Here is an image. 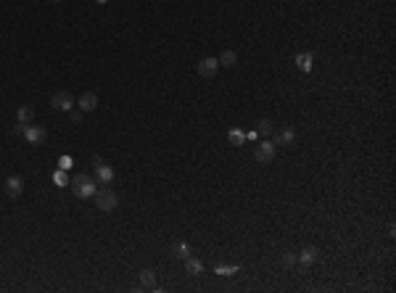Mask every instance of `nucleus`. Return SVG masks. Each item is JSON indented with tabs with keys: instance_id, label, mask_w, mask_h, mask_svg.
Here are the masks:
<instances>
[{
	"instance_id": "obj_6",
	"label": "nucleus",
	"mask_w": 396,
	"mask_h": 293,
	"mask_svg": "<svg viewBox=\"0 0 396 293\" xmlns=\"http://www.w3.org/2000/svg\"><path fill=\"white\" fill-rule=\"evenodd\" d=\"M272 159H275V146H272V143H262V146L256 148V161L259 164H270Z\"/></svg>"
},
{
	"instance_id": "obj_1",
	"label": "nucleus",
	"mask_w": 396,
	"mask_h": 293,
	"mask_svg": "<svg viewBox=\"0 0 396 293\" xmlns=\"http://www.w3.org/2000/svg\"><path fill=\"white\" fill-rule=\"evenodd\" d=\"M71 188H74V195L77 198H93L95 195V180L90 177V174L85 172H80V174H74V180H71Z\"/></svg>"
},
{
	"instance_id": "obj_4",
	"label": "nucleus",
	"mask_w": 396,
	"mask_h": 293,
	"mask_svg": "<svg viewBox=\"0 0 396 293\" xmlns=\"http://www.w3.org/2000/svg\"><path fill=\"white\" fill-rule=\"evenodd\" d=\"M217 69H219L217 58H201V61H198V74L206 77V80H211V77L217 74Z\"/></svg>"
},
{
	"instance_id": "obj_19",
	"label": "nucleus",
	"mask_w": 396,
	"mask_h": 293,
	"mask_svg": "<svg viewBox=\"0 0 396 293\" xmlns=\"http://www.w3.org/2000/svg\"><path fill=\"white\" fill-rule=\"evenodd\" d=\"M174 253H177V256L185 262V259L190 256V246H188V243H177V246H174Z\"/></svg>"
},
{
	"instance_id": "obj_17",
	"label": "nucleus",
	"mask_w": 396,
	"mask_h": 293,
	"mask_svg": "<svg viewBox=\"0 0 396 293\" xmlns=\"http://www.w3.org/2000/svg\"><path fill=\"white\" fill-rule=\"evenodd\" d=\"M214 272H217V275H222V277H230V275H235V272H238V267H227V264H217V267H214Z\"/></svg>"
},
{
	"instance_id": "obj_12",
	"label": "nucleus",
	"mask_w": 396,
	"mask_h": 293,
	"mask_svg": "<svg viewBox=\"0 0 396 293\" xmlns=\"http://www.w3.org/2000/svg\"><path fill=\"white\" fill-rule=\"evenodd\" d=\"M317 253H320V251H317L314 246H307V249L298 253V262H301V264H312L317 259Z\"/></svg>"
},
{
	"instance_id": "obj_18",
	"label": "nucleus",
	"mask_w": 396,
	"mask_h": 293,
	"mask_svg": "<svg viewBox=\"0 0 396 293\" xmlns=\"http://www.w3.org/2000/svg\"><path fill=\"white\" fill-rule=\"evenodd\" d=\"M53 182H56V185H58V188H63V185H69V174H66V172H63V169H58V172L53 174Z\"/></svg>"
},
{
	"instance_id": "obj_2",
	"label": "nucleus",
	"mask_w": 396,
	"mask_h": 293,
	"mask_svg": "<svg viewBox=\"0 0 396 293\" xmlns=\"http://www.w3.org/2000/svg\"><path fill=\"white\" fill-rule=\"evenodd\" d=\"M95 206H98V211H114L116 209V195L111 193V190H95Z\"/></svg>"
},
{
	"instance_id": "obj_20",
	"label": "nucleus",
	"mask_w": 396,
	"mask_h": 293,
	"mask_svg": "<svg viewBox=\"0 0 396 293\" xmlns=\"http://www.w3.org/2000/svg\"><path fill=\"white\" fill-rule=\"evenodd\" d=\"M272 129H275V127H272V122H270V119H262V122H259V129H256V132H259V135H270Z\"/></svg>"
},
{
	"instance_id": "obj_9",
	"label": "nucleus",
	"mask_w": 396,
	"mask_h": 293,
	"mask_svg": "<svg viewBox=\"0 0 396 293\" xmlns=\"http://www.w3.org/2000/svg\"><path fill=\"white\" fill-rule=\"evenodd\" d=\"M24 138L29 143H42L45 140V129L42 127H24Z\"/></svg>"
},
{
	"instance_id": "obj_22",
	"label": "nucleus",
	"mask_w": 396,
	"mask_h": 293,
	"mask_svg": "<svg viewBox=\"0 0 396 293\" xmlns=\"http://www.w3.org/2000/svg\"><path fill=\"white\" fill-rule=\"evenodd\" d=\"M283 264H285V267H293V264H296V253H285V256H283Z\"/></svg>"
},
{
	"instance_id": "obj_10",
	"label": "nucleus",
	"mask_w": 396,
	"mask_h": 293,
	"mask_svg": "<svg viewBox=\"0 0 396 293\" xmlns=\"http://www.w3.org/2000/svg\"><path fill=\"white\" fill-rule=\"evenodd\" d=\"M217 61H219V66H227V69H232V66H235V63H238V56L232 53V50H222V56H219Z\"/></svg>"
},
{
	"instance_id": "obj_23",
	"label": "nucleus",
	"mask_w": 396,
	"mask_h": 293,
	"mask_svg": "<svg viewBox=\"0 0 396 293\" xmlns=\"http://www.w3.org/2000/svg\"><path fill=\"white\" fill-rule=\"evenodd\" d=\"M58 167H61V169H69V167H71V159H69V156H61V159H58Z\"/></svg>"
},
{
	"instance_id": "obj_21",
	"label": "nucleus",
	"mask_w": 396,
	"mask_h": 293,
	"mask_svg": "<svg viewBox=\"0 0 396 293\" xmlns=\"http://www.w3.org/2000/svg\"><path fill=\"white\" fill-rule=\"evenodd\" d=\"M291 140H293V132H291V129H285L280 138H277V143H283V146H285V143H291Z\"/></svg>"
},
{
	"instance_id": "obj_25",
	"label": "nucleus",
	"mask_w": 396,
	"mask_h": 293,
	"mask_svg": "<svg viewBox=\"0 0 396 293\" xmlns=\"http://www.w3.org/2000/svg\"><path fill=\"white\" fill-rule=\"evenodd\" d=\"M48 3H61V0H48Z\"/></svg>"
},
{
	"instance_id": "obj_26",
	"label": "nucleus",
	"mask_w": 396,
	"mask_h": 293,
	"mask_svg": "<svg viewBox=\"0 0 396 293\" xmlns=\"http://www.w3.org/2000/svg\"><path fill=\"white\" fill-rule=\"evenodd\" d=\"M98 3H106V0H98Z\"/></svg>"
},
{
	"instance_id": "obj_5",
	"label": "nucleus",
	"mask_w": 396,
	"mask_h": 293,
	"mask_svg": "<svg viewBox=\"0 0 396 293\" xmlns=\"http://www.w3.org/2000/svg\"><path fill=\"white\" fill-rule=\"evenodd\" d=\"M77 106H80V111H82V114L95 111V108H98V95H95V93H82V95H80V101H77Z\"/></svg>"
},
{
	"instance_id": "obj_15",
	"label": "nucleus",
	"mask_w": 396,
	"mask_h": 293,
	"mask_svg": "<svg viewBox=\"0 0 396 293\" xmlns=\"http://www.w3.org/2000/svg\"><path fill=\"white\" fill-rule=\"evenodd\" d=\"M296 63H298V69H301V71H312V53H298Z\"/></svg>"
},
{
	"instance_id": "obj_8",
	"label": "nucleus",
	"mask_w": 396,
	"mask_h": 293,
	"mask_svg": "<svg viewBox=\"0 0 396 293\" xmlns=\"http://www.w3.org/2000/svg\"><path fill=\"white\" fill-rule=\"evenodd\" d=\"M95 177H98L101 182H111L114 180V169L101 161V164H95Z\"/></svg>"
},
{
	"instance_id": "obj_14",
	"label": "nucleus",
	"mask_w": 396,
	"mask_h": 293,
	"mask_svg": "<svg viewBox=\"0 0 396 293\" xmlns=\"http://www.w3.org/2000/svg\"><path fill=\"white\" fill-rule=\"evenodd\" d=\"M16 116H19V122H21V125H27V122L35 119V106H21Z\"/></svg>"
},
{
	"instance_id": "obj_24",
	"label": "nucleus",
	"mask_w": 396,
	"mask_h": 293,
	"mask_svg": "<svg viewBox=\"0 0 396 293\" xmlns=\"http://www.w3.org/2000/svg\"><path fill=\"white\" fill-rule=\"evenodd\" d=\"M71 122H74V125H77V122H82V111H74V114H71Z\"/></svg>"
},
{
	"instance_id": "obj_3",
	"label": "nucleus",
	"mask_w": 396,
	"mask_h": 293,
	"mask_svg": "<svg viewBox=\"0 0 396 293\" xmlns=\"http://www.w3.org/2000/svg\"><path fill=\"white\" fill-rule=\"evenodd\" d=\"M50 106L56 108V111H71V106H74V98H71L69 90H58L53 95V101H50Z\"/></svg>"
},
{
	"instance_id": "obj_13",
	"label": "nucleus",
	"mask_w": 396,
	"mask_h": 293,
	"mask_svg": "<svg viewBox=\"0 0 396 293\" xmlns=\"http://www.w3.org/2000/svg\"><path fill=\"white\" fill-rule=\"evenodd\" d=\"M140 288H156V275H153V272L151 270H143L140 272Z\"/></svg>"
},
{
	"instance_id": "obj_16",
	"label": "nucleus",
	"mask_w": 396,
	"mask_h": 293,
	"mask_svg": "<svg viewBox=\"0 0 396 293\" xmlns=\"http://www.w3.org/2000/svg\"><path fill=\"white\" fill-rule=\"evenodd\" d=\"M227 138H230V143H232V146H243V143H246V135H243L238 127H232L230 132H227Z\"/></svg>"
},
{
	"instance_id": "obj_7",
	"label": "nucleus",
	"mask_w": 396,
	"mask_h": 293,
	"mask_svg": "<svg viewBox=\"0 0 396 293\" xmlns=\"http://www.w3.org/2000/svg\"><path fill=\"white\" fill-rule=\"evenodd\" d=\"M21 190H24V182H21V177L11 174V177L5 180V193H8L11 198H16V195H21Z\"/></svg>"
},
{
	"instance_id": "obj_11",
	"label": "nucleus",
	"mask_w": 396,
	"mask_h": 293,
	"mask_svg": "<svg viewBox=\"0 0 396 293\" xmlns=\"http://www.w3.org/2000/svg\"><path fill=\"white\" fill-rule=\"evenodd\" d=\"M185 272H188V275H201V272H204V264H201L198 259L188 256L185 259Z\"/></svg>"
}]
</instances>
